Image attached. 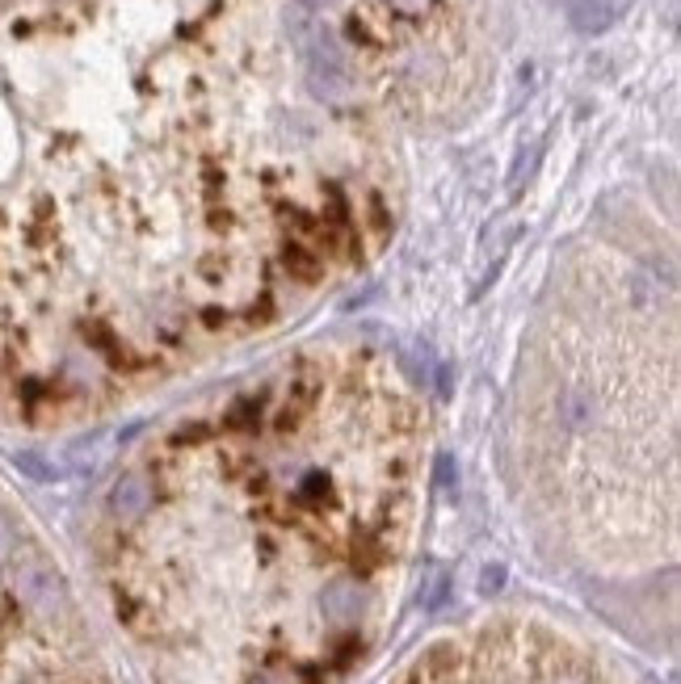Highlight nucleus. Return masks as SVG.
Returning <instances> with one entry per match:
<instances>
[{
    "label": "nucleus",
    "instance_id": "f257e3e1",
    "mask_svg": "<svg viewBox=\"0 0 681 684\" xmlns=\"http://www.w3.org/2000/svg\"><path fill=\"white\" fill-rule=\"evenodd\" d=\"M319 0H0V424L277 333L396 228Z\"/></svg>",
    "mask_w": 681,
    "mask_h": 684
},
{
    "label": "nucleus",
    "instance_id": "f03ea898",
    "mask_svg": "<svg viewBox=\"0 0 681 684\" xmlns=\"http://www.w3.org/2000/svg\"><path fill=\"white\" fill-rule=\"evenodd\" d=\"M429 466L391 352L307 345L151 433L97 559L151 684H345L384 643Z\"/></svg>",
    "mask_w": 681,
    "mask_h": 684
},
{
    "label": "nucleus",
    "instance_id": "7ed1b4c3",
    "mask_svg": "<svg viewBox=\"0 0 681 684\" xmlns=\"http://www.w3.org/2000/svg\"><path fill=\"white\" fill-rule=\"evenodd\" d=\"M531 420L547 492L597 562L673 550V333L601 336L538 357Z\"/></svg>",
    "mask_w": 681,
    "mask_h": 684
},
{
    "label": "nucleus",
    "instance_id": "20e7f679",
    "mask_svg": "<svg viewBox=\"0 0 681 684\" xmlns=\"http://www.w3.org/2000/svg\"><path fill=\"white\" fill-rule=\"evenodd\" d=\"M0 684H109L60 559L0 483Z\"/></svg>",
    "mask_w": 681,
    "mask_h": 684
},
{
    "label": "nucleus",
    "instance_id": "39448f33",
    "mask_svg": "<svg viewBox=\"0 0 681 684\" xmlns=\"http://www.w3.org/2000/svg\"><path fill=\"white\" fill-rule=\"evenodd\" d=\"M391 684H627L589 646L531 618H496L450 634Z\"/></svg>",
    "mask_w": 681,
    "mask_h": 684
}]
</instances>
